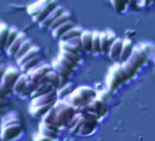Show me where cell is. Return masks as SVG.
Returning a JSON list of instances; mask_svg holds the SVG:
<instances>
[{
    "instance_id": "obj_25",
    "label": "cell",
    "mask_w": 155,
    "mask_h": 141,
    "mask_svg": "<svg viewBox=\"0 0 155 141\" xmlns=\"http://www.w3.org/2000/svg\"><path fill=\"white\" fill-rule=\"evenodd\" d=\"M8 33H10V27L6 23L0 22V49H5Z\"/></svg>"
},
{
    "instance_id": "obj_21",
    "label": "cell",
    "mask_w": 155,
    "mask_h": 141,
    "mask_svg": "<svg viewBox=\"0 0 155 141\" xmlns=\"http://www.w3.org/2000/svg\"><path fill=\"white\" fill-rule=\"evenodd\" d=\"M27 83H28V77H27V74H25V73H21V75L18 77V79L16 80V83H15V85H13V88H12V92L16 94V95H19V94L23 91V89L25 88Z\"/></svg>"
},
{
    "instance_id": "obj_12",
    "label": "cell",
    "mask_w": 155,
    "mask_h": 141,
    "mask_svg": "<svg viewBox=\"0 0 155 141\" xmlns=\"http://www.w3.org/2000/svg\"><path fill=\"white\" fill-rule=\"evenodd\" d=\"M64 11H65L64 7H63L62 5H58V6H57V7H56V9H54V10H53V11H52V12H51V13H50V15H48L41 23H40V26H41L42 28H50V26L52 24V22H53L56 18H58Z\"/></svg>"
},
{
    "instance_id": "obj_18",
    "label": "cell",
    "mask_w": 155,
    "mask_h": 141,
    "mask_svg": "<svg viewBox=\"0 0 155 141\" xmlns=\"http://www.w3.org/2000/svg\"><path fill=\"white\" fill-rule=\"evenodd\" d=\"M56 88L53 85H51L50 83L47 81H42L38 85V88L35 89V91L31 94V97L30 98H34V97H38V96H41V95H45V94H48L51 91H53Z\"/></svg>"
},
{
    "instance_id": "obj_36",
    "label": "cell",
    "mask_w": 155,
    "mask_h": 141,
    "mask_svg": "<svg viewBox=\"0 0 155 141\" xmlns=\"http://www.w3.org/2000/svg\"><path fill=\"white\" fill-rule=\"evenodd\" d=\"M57 57H58V60H59L62 63H64L68 68H70V69H73V70H74V69L76 68V66H78V64H75L74 62H71L70 60H68V58H65L64 56H62L61 53H58V55H57Z\"/></svg>"
},
{
    "instance_id": "obj_31",
    "label": "cell",
    "mask_w": 155,
    "mask_h": 141,
    "mask_svg": "<svg viewBox=\"0 0 155 141\" xmlns=\"http://www.w3.org/2000/svg\"><path fill=\"white\" fill-rule=\"evenodd\" d=\"M101 32L93 30L92 34V53H99L101 52V39H99Z\"/></svg>"
},
{
    "instance_id": "obj_45",
    "label": "cell",
    "mask_w": 155,
    "mask_h": 141,
    "mask_svg": "<svg viewBox=\"0 0 155 141\" xmlns=\"http://www.w3.org/2000/svg\"><path fill=\"white\" fill-rule=\"evenodd\" d=\"M0 111H1V109H0Z\"/></svg>"
},
{
    "instance_id": "obj_35",
    "label": "cell",
    "mask_w": 155,
    "mask_h": 141,
    "mask_svg": "<svg viewBox=\"0 0 155 141\" xmlns=\"http://www.w3.org/2000/svg\"><path fill=\"white\" fill-rule=\"evenodd\" d=\"M73 92V86L70 84H65L64 86L59 88V90H57V97L61 100V98H64L67 97L69 94Z\"/></svg>"
},
{
    "instance_id": "obj_40",
    "label": "cell",
    "mask_w": 155,
    "mask_h": 141,
    "mask_svg": "<svg viewBox=\"0 0 155 141\" xmlns=\"http://www.w3.org/2000/svg\"><path fill=\"white\" fill-rule=\"evenodd\" d=\"M33 141H53V140L50 139V137H47V136H45L40 131H38V132H35L33 135Z\"/></svg>"
},
{
    "instance_id": "obj_29",
    "label": "cell",
    "mask_w": 155,
    "mask_h": 141,
    "mask_svg": "<svg viewBox=\"0 0 155 141\" xmlns=\"http://www.w3.org/2000/svg\"><path fill=\"white\" fill-rule=\"evenodd\" d=\"M56 113H57V111H56V108L52 106V107L44 114V117L41 118V122H45V123L56 125ZM56 126H57V125H56Z\"/></svg>"
},
{
    "instance_id": "obj_34",
    "label": "cell",
    "mask_w": 155,
    "mask_h": 141,
    "mask_svg": "<svg viewBox=\"0 0 155 141\" xmlns=\"http://www.w3.org/2000/svg\"><path fill=\"white\" fill-rule=\"evenodd\" d=\"M59 49H63V50H67V51H70V52H74V53H80L82 51L78 46L71 45L68 41H62V40H59Z\"/></svg>"
},
{
    "instance_id": "obj_8",
    "label": "cell",
    "mask_w": 155,
    "mask_h": 141,
    "mask_svg": "<svg viewBox=\"0 0 155 141\" xmlns=\"http://www.w3.org/2000/svg\"><path fill=\"white\" fill-rule=\"evenodd\" d=\"M99 39H101V52L105 53V52H109V49L111 44L115 41L116 36L113 32L108 30V32H101Z\"/></svg>"
},
{
    "instance_id": "obj_41",
    "label": "cell",
    "mask_w": 155,
    "mask_h": 141,
    "mask_svg": "<svg viewBox=\"0 0 155 141\" xmlns=\"http://www.w3.org/2000/svg\"><path fill=\"white\" fill-rule=\"evenodd\" d=\"M6 66L4 64V63H1L0 64V81L2 80V77H4V74H5V72H6Z\"/></svg>"
},
{
    "instance_id": "obj_6",
    "label": "cell",
    "mask_w": 155,
    "mask_h": 141,
    "mask_svg": "<svg viewBox=\"0 0 155 141\" xmlns=\"http://www.w3.org/2000/svg\"><path fill=\"white\" fill-rule=\"evenodd\" d=\"M57 101V90H53L48 94L30 98V106H40V105H54Z\"/></svg>"
},
{
    "instance_id": "obj_22",
    "label": "cell",
    "mask_w": 155,
    "mask_h": 141,
    "mask_svg": "<svg viewBox=\"0 0 155 141\" xmlns=\"http://www.w3.org/2000/svg\"><path fill=\"white\" fill-rule=\"evenodd\" d=\"M50 0H38V1H35L34 4H31L30 6H28V9H27V11H28V13L33 17V16H35L36 13H39L45 6H46V4Z\"/></svg>"
},
{
    "instance_id": "obj_39",
    "label": "cell",
    "mask_w": 155,
    "mask_h": 141,
    "mask_svg": "<svg viewBox=\"0 0 155 141\" xmlns=\"http://www.w3.org/2000/svg\"><path fill=\"white\" fill-rule=\"evenodd\" d=\"M11 92H12V90H11V89H8L7 86H5V85L0 81V97L6 98Z\"/></svg>"
},
{
    "instance_id": "obj_13",
    "label": "cell",
    "mask_w": 155,
    "mask_h": 141,
    "mask_svg": "<svg viewBox=\"0 0 155 141\" xmlns=\"http://www.w3.org/2000/svg\"><path fill=\"white\" fill-rule=\"evenodd\" d=\"M25 39H27L25 33H24V32H19L18 36L16 38V40L10 45V47H7V49H6V53H7L8 56H16L17 51L19 50V47H21L22 43H23Z\"/></svg>"
},
{
    "instance_id": "obj_15",
    "label": "cell",
    "mask_w": 155,
    "mask_h": 141,
    "mask_svg": "<svg viewBox=\"0 0 155 141\" xmlns=\"http://www.w3.org/2000/svg\"><path fill=\"white\" fill-rule=\"evenodd\" d=\"M74 27H75L74 22H73L71 19H69V21H67L65 23H63V24H61L59 27H57L56 29L51 30V32H52V36H53L54 39L59 40V39H61V36H62L63 34H65L68 30H70V29H71V28H74Z\"/></svg>"
},
{
    "instance_id": "obj_27",
    "label": "cell",
    "mask_w": 155,
    "mask_h": 141,
    "mask_svg": "<svg viewBox=\"0 0 155 141\" xmlns=\"http://www.w3.org/2000/svg\"><path fill=\"white\" fill-rule=\"evenodd\" d=\"M82 28L81 27H74V28H71L70 30H68L65 34H63L62 36H61V39L59 40H62V41H65V40H69V39H71V38H75V36H80L81 35V33H82Z\"/></svg>"
},
{
    "instance_id": "obj_33",
    "label": "cell",
    "mask_w": 155,
    "mask_h": 141,
    "mask_svg": "<svg viewBox=\"0 0 155 141\" xmlns=\"http://www.w3.org/2000/svg\"><path fill=\"white\" fill-rule=\"evenodd\" d=\"M21 30H18L16 27H10V33H8V36H7V41H6V46H5V50L7 47H10V45L16 40V38L18 36Z\"/></svg>"
},
{
    "instance_id": "obj_37",
    "label": "cell",
    "mask_w": 155,
    "mask_h": 141,
    "mask_svg": "<svg viewBox=\"0 0 155 141\" xmlns=\"http://www.w3.org/2000/svg\"><path fill=\"white\" fill-rule=\"evenodd\" d=\"M111 5L114 6V9L119 12H122L125 10V6H126V2L124 0H110Z\"/></svg>"
},
{
    "instance_id": "obj_42",
    "label": "cell",
    "mask_w": 155,
    "mask_h": 141,
    "mask_svg": "<svg viewBox=\"0 0 155 141\" xmlns=\"http://www.w3.org/2000/svg\"><path fill=\"white\" fill-rule=\"evenodd\" d=\"M5 107H7V100L0 97V109H2V108H5Z\"/></svg>"
},
{
    "instance_id": "obj_7",
    "label": "cell",
    "mask_w": 155,
    "mask_h": 141,
    "mask_svg": "<svg viewBox=\"0 0 155 141\" xmlns=\"http://www.w3.org/2000/svg\"><path fill=\"white\" fill-rule=\"evenodd\" d=\"M58 5H59V4H58V0H50V1L46 4V6H45L39 13H36L35 16H33V21L40 24V23H41V22H42V21H44V19H45V18H46V17H47V16H48V15L57 7V6H58Z\"/></svg>"
},
{
    "instance_id": "obj_23",
    "label": "cell",
    "mask_w": 155,
    "mask_h": 141,
    "mask_svg": "<svg viewBox=\"0 0 155 141\" xmlns=\"http://www.w3.org/2000/svg\"><path fill=\"white\" fill-rule=\"evenodd\" d=\"M42 81H47V83H50L51 85H53L54 88H59V85H61V77L58 75V73H56L53 69H51L46 75H45V78L42 79ZM41 81V83H42Z\"/></svg>"
},
{
    "instance_id": "obj_5",
    "label": "cell",
    "mask_w": 155,
    "mask_h": 141,
    "mask_svg": "<svg viewBox=\"0 0 155 141\" xmlns=\"http://www.w3.org/2000/svg\"><path fill=\"white\" fill-rule=\"evenodd\" d=\"M19 75H21V69L10 66V67L6 68V72H5L4 77H2L1 83H2L5 86H7L8 89L12 90V88H13V85H15V83H16V80L18 79Z\"/></svg>"
},
{
    "instance_id": "obj_44",
    "label": "cell",
    "mask_w": 155,
    "mask_h": 141,
    "mask_svg": "<svg viewBox=\"0 0 155 141\" xmlns=\"http://www.w3.org/2000/svg\"><path fill=\"white\" fill-rule=\"evenodd\" d=\"M124 1H125V2H126V4H127V2H128V1H130V0H124Z\"/></svg>"
},
{
    "instance_id": "obj_43",
    "label": "cell",
    "mask_w": 155,
    "mask_h": 141,
    "mask_svg": "<svg viewBox=\"0 0 155 141\" xmlns=\"http://www.w3.org/2000/svg\"><path fill=\"white\" fill-rule=\"evenodd\" d=\"M2 63V58H1V55H0V64Z\"/></svg>"
},
{
    "instance_id": "obj_3",
    "label": "cell",
    "mask_w": 155,
    "mask_h": 141,
    "mask_svg": "<svg viewBox=\"0 0 155 141\" xmlns=\"http://www.w3.org/2000/svg\"><path fill=\"white\" fill-rule=\"evenodd\" d=\"M22 132H23V128L21 123L4 125L1 126V130H0V139L2 141H13L18 139L22 135Z\"/></svg>"
},
{
    "instance_id": "obj_9",
    "label": "cell",
    "mask_w": 155,
    "mask_h": 141,
    "mask_svg": "<svg viewBox=\"0 0 155 141\" xmlns=\"http://www.w3.org/2000/svg\"><path fill=\"white\" fill-rule=\"evenodd\" d=\"M39 131L41 134H44L45 136L52 139L53 141L56 139H58V134H59V128L53 125V124H48V123H45V122H41L39 124Z\"/></svg>"
},
{
    "instance_id": "obj_38",
    "label": "cell",
    "mask_w": 155,
    "mask_h": 141,
    "mask_svg": "<svg viewBox=\"0 0 155 141\" xmlns=\"http://www.w3.org/2000/svg\"><path fill=\"white\" fill-rule=\"evenodd\" d=\"M94 131V128H92V126H90V125H87V124H82V126L80 128V130H79V135H91L92 132Z\"/></svg>"
},
{
    "instance_id": "obj_30",
    "label": "cell",
    "mask_w": 155,
    "mask_h": 141,
    "mask_svg": "<svg viewBox=\"0 0 155 141\" xmlns=\"http://www.w3.org/2000/svg\"><path fill=\"white\" fill-rule=\"evenodd\" d=\"M33 46V43H31V40L30 39H25L23 43H22V45H21V47H19V50L17 51V53H16V56H15V58L16 60H18V58H21L24 53H27L28 51H29V49Z\"/></svg>"
},
{
    "instance_id": "obj_20",
    "label": "cell",
    "mask_w": 155,
    "mask_h": 141,
    "mask_svg": "<svg viewBox=\"0 0 155 141\" xmlns=\"http://www.w3.org/2000/svg\"><path fill=\"white\" fill-rule=\"evenodd\" d=\"M133 51H132V41L128 40V39H125L124 40V45H122V51H121V55H120V60L122 63L128 61V58L132 56Z\"/></svg>"
},
{
    "instance_id": "obj_28",
    "label": "cell",
    "mask_w": 155,
    "mask_h": 141,
    "mask_svg": "<svg viewBox=\"0 0 155 141\" xmlns=\"http://www.w3.org/2000/svg\"><path fill=\"white\" fill-rule=\"evenodd\" d=\"M16 123H21V120H19V117L17 115V113H15V112L7 113L5 117L1 118V126L8 125V124H16Z\"/></svg>"
},
{
    "instance_id": "obj_16",
    "label": "cell",
    "mask_w": 155,
    "mask_h": 141,
    "mask_svg": "<svg viewBox=\"0 0 155 141\" xmlns=\"http://www.w3.org/2000/svg\"><path fill=\"white\" fill-rule=\"evenodd\" d=\"M53 105H40V106H29V113L33 118H42L44 114L52 107Z\"/></svg>"
},
{
    "instance_id": "obj_19",
    "label": "cell",
    "mask_w": 155,
    "mask_h": 141,
    "mask_svg": "<svg viewBox=\"0 0 155 141\" xmlns=\"http://www.w3.org/2000/svg\"><path fill=\"white\" fill-rule=\"evenodd\" d=\"M27 77H28V75H27ZM38 85H39V83H36V81H34V80H31V79L28 78V83H27L25 88L23 89V91H22L18 96H19L21 98H23V100L31 97V94L35 91V89L38 88Z\"/></svg>"
},
{
    "instance_id": "obj_24",
    "label": "cell",
    "mask_w": 155,
    "mask_h": 141,
    "mask_svg": "<svg viewBox=\"0 0 155 141\" xmlns=\"http://www.w3.org/2000/svg\"><path fill=\"white\" fill-rule=\"evenodd\" d=\"M40 64H41V58H40V56H38V57H35V58H33V60L25 62L24 64H22V66L19 67V69H21V72H23V73H28L29 70L36 68V67L40 66Z\"/></svg>"
},
{
    "instance_id": "obj_10",
    "label": "cell",
    "mask_w": 155,
    "mask_h": 141,
    "mask_svg": "<svg viewBox=\"0 0 155 141\" xmlns=\"http://www.w3.org/2000/svg\"><path fill=\"white\" fill-rule=\"evenodd\" d=\"M51 67H52V69H53L56 73H58L59 77H63V78H69V75H70L71 72H73V69L68 68L64 63H62V62L58 60V57H56V58H53V60L51 61Z\"/></svg>"
},
{
    "instance_id": "obj_14",
    "label": "cell",
    "mask_w": 155,
    "mask_h": 141,
    "mask_svg": "<svg viewBox=\"0 0 155 141\" xmlns=\"http://www.w3.org/2000/svg\"><path fill=\"white\" fill-rule=\"evenodd\" d=\"M39 53H40V47H39V46H36V45H33V46L29 49V51H28L27 53H24L21 58L16 60V62H17V64L21 67V66H22V64H24L25 62H28V61H30V60H33V58L38 57V56H39Z\"/></svg>"
},
{
    "instance_id": "obj_11",
    "label": "cell",
    "mask_w": 155,
    "mask_h": 141,
    "mask_svg": "<svg viewBox=\"0 0 155 141\" xmlns=\"http://www.w3.org/2000/svg\"><path fill=\"white\" fill-rule=\"evenodd\" d=\"M122 45H124V40L119 39V38H116L115 41L111 44L108 53H109V57L113 61H119L120 60V55H121V51H122Z\"/></svg>"
},
{
    "instance_id": "obj_17",
    "label": "cell",
    "mask_w": 155,
    "mask_h": 141,
    "mask_svg": "<svg viewBox=\"0 0 155 141\" xmlns=\"http://www.w3.org/2000/svg\"><path fill=\"white\" fill-rule=\"evenodd\" d=\"M92 34L93 30L84 29L81 33V41H82V49L84 51L92 52Z\"/></svg>"
},
{
    "instance_id": "obj_32",
    "label": "cell",
    "mask_w": 155,
    "mask_h": 141,
    "mask_svg": "<svg viewBox=\"0 0 155 141\" xmlns=\"http://www.w3.org/2000/svg\"><path fill=\"white\" fill-rule=\"evenodd\" d=\"M62 56H64L65 58L70 60L71 62H74L75 64H79V62L81 61V57H80V53H74V52H70V51H67V50H63V49H59V52Z\"/></svg>"
},
{
    "instance_id": "obj_2",
    "label": "cell",
    "mask_w": 155,
    "mask_h": 141,
    "mask_svg": "<svg viewBox=\"0 0 155 141\" xmlns=\"http://www.w3.org/2000/svg\"><path fill=\"white\" fill-rule=\"evenodd\" d=\"M53 107L56 108L57 113H56V125L58 128H62V126H67L69 125L70 120L73 119V117L76 114V108L70 105L68 101H65L64 98H58Z\"/></svg>"
},
{
    "instance_id": "obj_26",
    "label": "cell",
    "mask_w": 155,
    "mask_h": 141,
    "mask_svg": "<svg viewBox=\"0 0 155 141\" xmlns=\"http://www.w3.org/2000/svg\"><path fill=\"white\" fill-rule=\"evenodd\" d=\"M69 19H70V13H69V11L65 10L58 18H56V19L52 22V24L50 26L48 29H50V30H53V29H56L57 27H59L61 24H63V23H65L67 21H69Z\"/></svg>"
},
{
    "instance_id": "obj_1",
    "label": "cell",
    "mask_w": 155,
    "mask_h": 141,
    "mask_svg": "<svg viewBox=\"0 0 155 141\" xmlns=\"http://www.w3.org/2000/svg\"><path fill=\"white\" fill-rule=\"evenodd\" d=\"M97 94L96 91L90 86H80L78 89H74L71 94H69L67 97H64L65 101H68L70 105H73L76 109L88 105L93 98H96Z\"/></svg>"
},
{
    "instance_id": "obj_4",
    "label": "cell",
    "mask_w": 155,
    "mask_h": 141,
    "mask_svg": "<svg viewBox=\"0 0 155 141\" xmlns=\"http://www.w3.org/2000/svg\"><path fill=\"white\" fill-rule=\"evenodd\" d=\"M51 69H52L51 63H50V64H47V63H42V64L38 66L36 68L29 70V72L25 73V74L28 75L29 79H31V80H34V81H36V83L40 84V83L42 81V79L45 78V75H46Z\"/></svg>"
}]
</instances>
